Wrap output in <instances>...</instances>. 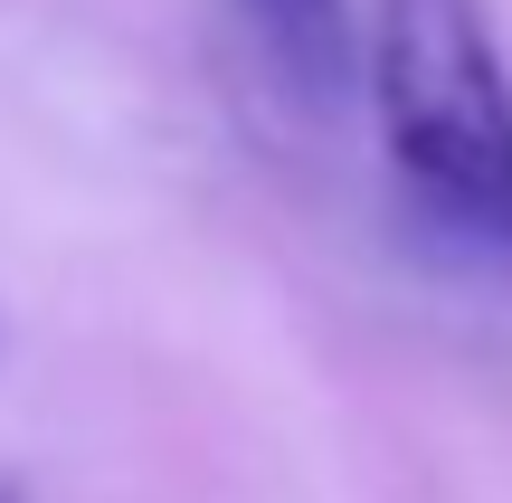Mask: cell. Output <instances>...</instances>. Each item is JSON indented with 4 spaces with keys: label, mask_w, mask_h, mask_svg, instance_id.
Here are the masks:
<instances>
[{
    "label": "cell",
    "mask_w": 512,
    "mask_h": 503,
    "mask_svg": "<svg viewBox=\"0 0 512 503\" xmlns=\"http://www.w3.org/2000/svg\"><path fill=\"white\" fill-rule=\"evenodd\" d=\"M370 105L427 228L512 257V76L494 57L484 0H380Z\"/></svg>",
    "instance_id": "6da1fadb"
},
{
    "label": "cell",
    "mask_w": 512,
    "mask_h": 503,
    "mask_svg": "<svg viewBox=\"0 0 512 503\" xmlns=\"http://www.w3.org/2000/svg\"><path fill=\"white\" fill-rule=\"evenodd\" d=\"M238 29L256 38L266 76L313 114H342L361 95V29H351V0H228Z\"/></svg>",
    "instance_id": "7a4b0ae2"
},
{
    "label": "cell",
    "mask_w": 512,
    "mask_h": 503,
    "mask_svg": "<svg viewBox=\"0 0 512 503\" xmlns=\"http://www.w3.org/2000/svg\"><path fill=\"white\" fill-rule=\"evenodd\" d=\"M0 503H10V485H0Z\"/></svg>",
    "instance_id": "3957f363"
}]
</instances>
